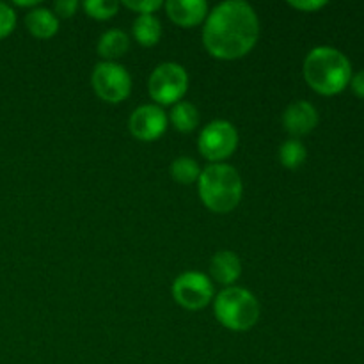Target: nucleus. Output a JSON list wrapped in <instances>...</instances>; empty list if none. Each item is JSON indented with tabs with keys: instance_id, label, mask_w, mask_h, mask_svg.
Segmentation results:
<instances>
[{
	"instance_id": "obj_13",
	"label": "nucleus",
	"mask_w": 364,
	"mask_h": 364,
	"mask_svg": "<svg viewBox=\"0 0 364 364\" xmlns=\"http://www.w3.org/2000/svg\"><path fill=\"white\" fill-rule=\"evenodd\" d=\"M25 25L34 34L36 38H52L57 31H59V18L53 14V11L46 9V7H34L28 11L25 16Z\"/></svg>"
},
{
	"instance_id": "obj_14",
	"label": "nucleus",
	"mask_w": 364,
	"mask_h": 364,
	"mask_svg": "<svg viewBox=\"0 0 364 364\" xmlns=\"http://www.w3.org/2000/svg\"><path fill=\"white\" fill-rule=\"evenodd\" d=\"M128 48H130V38L121 28H109V31H105L102 38L98 39V45H96V50L103 57V60L119 59L123 53L128 52Z\"/></svg>"
},
{
	"instance_id": "obj_24",
	"label": "nucleus",
	"mask_w": 364,
	"mask_h": 364,
	"mask_svg": "<svg viewBox=\"0 0 364 364\" xmlns=\"http://www.w3.org/2000/svg\"><path fill=\"white\" fill-rule=\"evenodd\" d=\"M350 87L352 91H354V95H358L359 98H364V70L352 75Z\"/></svg>"
},
{
	"instance_id": "obj_16",
	"label": "nucleus",
	"mask_w": 364,
	"mask_h": 364,
	"mask_svg": "<svg viewBox=\"0 0 364 364\" xmlns=\"http://www.w3.org/2000/svg\"><path fill=\"white\" fill-rule=\"evenodd\" d=\"M169 119L178 132L188 134V132H192L198 127L199 112L198 109H196V105H192L191 102H183V100H181V102L173 105V109H171L169 112Z\"/></svg>"
},
{
	"instance_id": "obj_9",
	"label": "nucleus",
	"mask_w": 364,
	"mask_h": 364,
	"mask_svg": "<svg viewBox=\"0 0 364 364\" xmlns=\"http://www.w3.org/2000/svg\"><path fill=\"white\" fill-rule=\"evenodd\" d=\"M128 127L132 134L141 141H155L166 132L167 116L160 105L146 103L132 112Z\"/></svg>"
},
{
	"instance_id": "obj_11",
	"label": "nucleus",
	"mask_w": 364,
	"mask_h": 364,
	"mask_svg": "<svg viewBox=\"0 0 364 364\" xmlns=\"http://www.w3.org/2000/svg\"><path fill=\"white\" fill-rule=\"evenodd\" d=\"M166 11L174 23L192 27L208 16V4L205 0H167Z\"/></svg>"
},
{
	"instance_id": "obj_3",
	"label": "nucleus",
	"mask_w": 364,
	"mask_h": 364,
	"mask_svg": "<svg viewBox=\"0 0 364 364\" xmlns=\"http://www.w3.org/2000/svg\"><path fill=\"white\" fill-rule=\"evenodd\" d=\"M198 183L203 203L215 213H228L237 208L244 192L240 174L226 162L206 166L199 174Z\"/></svg>"
},
{
	"instance_id": "obj_8",
	"label": "nucleus",
	"mask_w": 364,
	"mask_h": 364,
	"mask_svg": "<svg viewBox=\"0 0 364 364\" xmlns=\"http://www.w3.org/2000/svg\"><path fill=\"white\" fill-rule=\"evenodd\" d=\"M173 295L185 309H201L213 299V284L206 274L188 270L174 279Z\"/></svg>"
},
{
	"instance_id": "obj_5",
	"label": "nucleus",
	"mask_w": 364,
	"mask_h": 364,
	"mask_svg": "<svg viewBox=\"0 0 364 364\" xmlns=\"http://www.w3.org/2000/svg\"><path fill=\"white\" fill-rule=\"evenodd\" d=\"M188 89V75L181 64L162 63L151 71L148 80L149 96L160 105L181 102Z\"/></svg>"
},
{
	"instance_id": "obj_18",
	"label": "nucleus",
	"mask_w": 364,
	"mask_h": 364,
	"mask_svg": "<svg viewBox=\"0 0 364 364\" xmlns=\"http://www.w3.org/2000/svg\"><path fill=\"white\" fill-rule=\"evenodd\" d=\"M199 174H201L199 164L196 162L194 159H191V156H178V159H174L173 164H171V176H173L178 183H194L196 180H199Z\"/></svg>"
},
{
	"instance_id": "obj_23",
	"label": "nucleus",
	"mask_w": 364,
	"mask_h": 364,
	"mask_svg": "<svg viewBox=\"0 0 364 364\" xmlns=\"http://www.w3.org/2000/svg\"><path fill=\"white\" fill-rule=\"evenodd\" d=\"M291 7H295V9H301V11H316L320 9V7L327 6L326 0H290Z\"/></svg>"
},
{
	"instance_id": "obj_15",
	"label": "nucleus",
	"mask_w": 364,
	"mask_h": 364,
	"mask_svg": "<svg viewBox=\"0 0 364 364\" xmlns=\"http://www.w3.org/2000/svg\"><path fill=\"white\" fill-rule=\"evenodd\" d=\"M132 31L135 39L144 46H155L162 38V23L155 14H139Z\"/></svg>"
},
{
	"instance_id": "obj_21",
	"label": "nucleus",
	"mask_w": 364,
	"mask_h": 364,
	"mask_svg": "<svg viewBox=\"0 0 364 364\" xmlns=\"http://www.w3.org/2000/svg\"><path fill=\"white\" fill-rule=\"evenodd\" d=\"M124 6L137 11L139 14H153L164 6L162 0H124Z\"/></svg>"
},
{
	"instance_id": "obj_22",
	"label": "nucleus",
	"mask_w": 364,
	"mask_h": 364,
	"mask_svg": "<svg viewBox=\"0 0 364 364\" xmlns=\"http://www.w3.org/2000/svg\"><path fill=\"white\" fill-rule=\"evenodd\" d=\"M78 9L77 0H57L53 4V11H55V16L59 14L60 18H71Z\"/></svg>"
},
{
	"instance_id": "obj_10",
	"label": "nucleus",
	"mask_w": 364,
	"mask_h": 364,
	"mask_svg": "<svg viewBox=\"0 0 364 364\" xmlns=\"http://www.w3.org/2000/svg\"><path fill=\"white\" fill-rule=\"evenodd\" d=\"M316 124H318V110L306 100L290 103L283 112V127L291 135V139L311 134Z\"/></svg>"
},
{
	"instance_id": "obj_12",
	"label": "nucleus",
	"mask_w": 364,
	"mask_h": 364,
	"mask_svg": "<svg viewBox=\"0 0 364 364\" xmlns=\"http://www.w3.org/2000/svg\"><path fill=\"white\" fill-rule=\"evenodd\" d=\"M210 274L220 284H233L242 274V263L237 252L219 251L212 256Z\"/></svg>"
},
{
	"instance_id": "obj_4",
	"label": "nucleus",
	"mask_w": 364,
	"mask_h": 364,
	"mask_svg": "<svg viewBox=\"0 0 364 364\" xmlns=\"http://www.w3.org/2000/svg\"><path fill=\"white\" fill-rule=\"evenodd\" d=\"M217 320L230 331H249L259 318V302L249 290L228 287L213 301Z\"/></svg>"
},
{
	"instance_id": "obj_25",
	"label": "nucleus",
	"mask_w": 364,
	"mask_h": 364,
	"mask_svg": "<svg viewBox=\"0 0 364 364\" xmlns=\"http://www.w3.org/2000/svg\"><path fill=\"white\" fill-rule=\"evenodd\" d=\"M14 4L21 7H38V0H14Z\"/></svg>"
},
{
	"instance_id": "obj_7",
	"label": "nucleus",
	"mask_w": 364,
	"mask_h": 364,
	"mask_svg": "<svg viewBox=\"0 0 364 364\" xmlns=\"http://www.w3.org/2000/svg\"><path fill=\"white\" fill-rule=\"evenodd\" d=\"M199 151L210 162L217 164L235 153L238 146V132L233 123L226 119H215L206 124L198 139Z\"/></svg>"
},
{
	"instance_id": "obj_2",
	"label": "nucleus",
	"mask_w": 364,
	"mask_h": 364,
	"mask_svg": "<svg viewBox=\"0 0 364 364\" xmlns=\"http://www.w3.org/2000/svg\"><path fill=\"white\" fill-rule=\"evenodd\" d=\"M304 78L320 95H338L352 78L348 57L333 46H316L304 59Z\"/></svg>"
},
{
	"instance_id": "obj_1",
	"label": "nucleus",
	"mask_w": 364,
	"mask_h": 364,
	"mask_svg": "<svg viewBox=\"0 0 364 364\" xmlns=\"http://www.w3.org/2000/svg\"><path fill=\"white\" fill-rule=\"evenodd\" d=\"M259 20L251 4L224 0L206 16L203 28L205 48L217 59L233 60L244 57L256 45Z\"/></svg>"
},
{
	"instance_id": "obj_6",
	"label": "nucleus",
	"mask_w": 364,
	"mask_h": 364,
	"mask_svg": "<svg viewBox=\"0 0 364 364\" xmlns=\"http://www.w3.org/2000/svg\"><path fill=\"white\" fill-rule=\"evenodd\" d=\"M91 85L103 102L119 103L130 96L132 77L123 64L116 60H102L92 70Z\"/></svg>"
},
{
	"instance_id": "obj_17",
	"label": "nucleus",
	"mask_w": 364,
	"mask_h": 364,
	"mask_svg": "<svg viewBox=\"0 0 364 364\" xmlns=\"http://www.w3.org/2000/svg\"><path fill=\"white\" fill-rule=\"evenodd\" d=\"M306 146L299 139H288L279 146V162L287 169H297L306 162Z\"/></svg>"
},
{
	"instance_id": "obj_19",
	"label": "nucleus",
	"mask_w": 364,
	"mask_h": 364,
	"mask_svg": "<svg viewBox=\"0 0 364 364\" xmlns=\"http://www.w3.org/2000/svg\"><path fill=\"white\" fill-rule=\"evenodd\" d=\"M85 13L96 20H109L119 11V2L116 0H85Z\"/></svg>"
},
{
	"instance_id": "obj_20",
	"label": "nucleus",
	"mask_w": 364,
	"mask_h": 364,
	"mask_svg": "<svg viewBox=\"0 0 364 364\" xmlns=\"http://www.w3.org/2000/svg\"><path fill=\"white\" fill-rule=\"evenodd\" d=\"M16 25V13L6 2H0V39L7 38Z\"/></svg>"
}]
</instances>
